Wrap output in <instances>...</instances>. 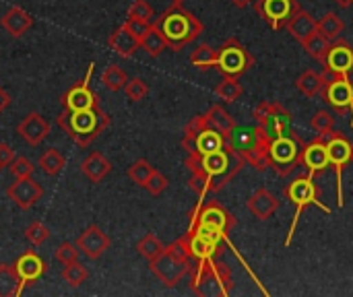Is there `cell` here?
Returning <instances> with one entry per match:
<instances>
[{
  "label": "cell",
  "instance_id": "obj_1",
  "mask_svg": "<svg viewBox=\"0 0 353 297\" xmlns=\"http://www.w3.org/2000/svg\"><path fill=\"white\" fill-rule=\"evenodd\" d=\"M186 170L190 172L188 186L199 194V203L209 192H219L223 186L246 165L244 159L232 149V145L205 153V155H186L184 161Z\"/></svg>",
  "mask_w": 353,
  "mask_h": 297
},
{
  "label": "cell",
  "instance_id": "obj_2",
  "mask_svg": "<svg viewBox=\"0 0 353 297\" xmlns=\"http://www.w3.org/2000/svg\"><path fill=\"white\" fill-rule=\"evenodd\" d=\"M58 126L81 147H89L110 126V116L97 105L87 110H72L58 116Z\"/></svg>",
  "mask_w": 353,
  "mask_h": 297
},
{
  "label": "cell",
  "instance_id": "obj_3",
  "mask_svg": "<svg viewBox=\"0 0 353 297\" xmlns=\"http://www.w3.org/2000/svg\"><path fill=\"white\" fill-rule=\"evenodd\" d=\"M155 23L159 25L161 33L168 39V45L174 52H180L184 45L192 43L201 33H203V23L186 8H182V4H174L163 10V14L159 19H155Z\"/></svg>",
  "mask_w": 353,
  "mask_h": 297
},
{
  "label": "cell",
  "instance_id": "obj_4",
  "mask_svg": "<svg viewBox=\"0 0 353 297\" xmlns=\"http://www.w3.org/2000/svg\"><path fill=\"white\" fill-rule=\"evenodd\" d=\"M271 136L256 124V126H236L230 145L232 149L244 159V163L256 167L259 172H265L269 167V149H271Z\"/></svg>",
  "mask_w": 353,
  "mask_h": 297
},
{
  "label": "cell",
  "instance_id": "obj_5",
  "mask_svg": "<svg viewBox=\"0 0 353 297\" xmlns=\"http://www.w3.org/2000/svg\"><path fill=\"white\" fill-rule=\"evenodd\" d=\"M192 291L196 296L228 297L232 294V273L230 267L217 263L215 256L194 265L192 273Z\"/></svg>",
  "mask_w": 353,
  "mask_h": 297
},
{
  "label": "cell",
  "instance_id": "obj_6",
  "mask_svg": "<svg viewBox=\"0 0 353 297\" xmlns=\"http://www.w3.org/2000/svg\"><path fill=\"white\" fill-rule=\"evenodd\" d=\"M283 196L296 207V213H294V221H292V227H290V234L285 238V246H290L294 242V236H296V229H298V221L302 217V211L308 209V207H319L323 209L325 213H331L329 207L323 205L321 196H319V188L314 184V174H308V176H300L296 178L294 182H290L283 190Z\"/></svg>",
  "mask_w": 353,
  "mask_h": 297
},
{
  "label": "cell",
  "instance_id": "obj_7",
  "mask_svg": "<svg viewBox=\"0 0 353 297\" xmlns=\"http://www.w3.org/2000/svg\"><path fill=\"white\" fill-rule=\"evenodd\" d=\"M230 145V139H225L221 132L211 128L203 116H194L186 128H184V139H182V149L186 155H205L217 149H223Z\"/></svg>",
  "mask_w": 353,
  "mask_h": 297
},
{
  "label": "cell",
  "instance_id": "obj_8",
  "mask_svg": "<svg viewBox=\"0 0 353 297\" xmlns=\"http://www.w3.org/2000/svg\"><path fill=\"white\" fill-rule=\"evenodd\" d=\"M254 66V56L248 52V48L236 39L230 37L225 39V43L217 50V62L215 68L223 74V76H242L246 74L250 68Z\"/></svg>",
  "mask_w": 353,
  "mask_h": 297
},
{
  "label": "cell",
  "instance_id": "obj_9",
  "mask_svg": "<svg viewBox=\"0 0 353 297\" xmlns=\"http://www.w3.org/2000/svg\"><path fill=\"white\" fill-rule=\"evenodd\" d=\"M254 120L271 139L296 134L292 114L277 101H261L254 110Z\"/></svg>",
  "mask_w": 353,
  "mask_h": 297
},
{
  "label": "cell",
  "instance_id": "obj_10",
  "mask_svg": "<svg viewBox=\"0 0 353 297\" xmlns=\"http://www.w3.org/2000/svg\"><path fill=\"white\" fill-rule=\"evenodd\" d=\"M302 149H304V145L296 134L273 139L271 149H269V167H273L277 176L292 174L296 170V165H300Z\"/></svg>",
  "mask_w": 353,
  "mask_h": 297
},
{
  "label": "cell",
  "instance_id": "obj_11",
  "mask_svg": "<svg viewBox=\"0 0 353 297\" xmlns=\"http://www.w3.org/2000/svg\"><path fill=\"white\" fill-rule=\"evenodd\" d=\"M327 149H329V163L335 170L337 176V198L339 207L345 205V194H343V172L353 161V145L352 141L341 134V132H331L327 136Z\"/></svg>",
  "mask_w": 353,
  "mask_h": 297
},
{
  "label": "cell",
  "instance_id": "obj_12",
  "mask_svg": "<svg viewBox=\"0 0 353 297\" xmlns=\"http://www.w3.org/2000/svg\"><path fill=\"white\" fill-rule=\"evenodd\" d=\"M151 265V273L165 285V287H176L190 271H192V260H184V258H178L174 252L165 250L149 263Z\"/></svg>",
  "mask_w": 353,
  "mask_h": 297
},
{
  "label": "cell",
  "instance_id": "obj_13",
  "mask_svg": "<svg viewBox=\"0 0 353 297\" xmlns=\"http://www.w3.org/2000/svg\"><path fill=\"white\" fill-rule=\"evenodd\" d=\"M298 8H302L298 0H256L254 2V10L273 31H281L283 27H288L290 19L294 17Z\"/></svg>",
  "mask_w": 353,
  "mask_h": 297
},
{
  "label": "cell",
  "instance_id": "obj_14",
  "mask_svg": "<svg viewBox=\"0 0 353 297\" xmlns=\"http://www.w3.org/2000/svg\"><path fill=\"white\" fill-rule=\"evenodd\" d=\"M321 95L337 114L353 112V85L347 74H331Z\"/></svg>",
  "mask_w": 353,
  "mask_h": 297
},
{
  "label": "cell",
  "instance_id": "obj_15",
  "mask_svg": "<svg viewBox=\"0 0 353 297\" xmlns=\"http://www.w3.org/2000/svg\"><path fill=\"white\" fill-rule=\"evenodd\" d=\"M190 223L211 225V227L223 232L225 236H230V232H232L234 225H236V219H234V215H232L225 207H221L219 203L211 201V203H207V205H203V203L196 205Z\"/></svg>",
  "mask_w": 353,
  "mask_h": 297
},
{
  "label": "cell",
  "instance_id": "obj_16",
  "mask_svg": "<svg viewBox=\"0 0 353 297\" xmlns=\"http://www.w3.org/2000/svg\"><path fill=\"white\" fill-rule=\"evenodd\" d=\"M91 72H93V64H89L85 79L79 81L77 85H72V87L62 95V101H60V103H62V110L72 112V110H87V107H97V105H99L97 95H95V93L91 91V87H89Z\"/></svg>",
  "mask_w": 353,
  "mask_h": 297
},
{
  "label": "cell",
  "instance_id": "obj_17",
  "mask_svg": "<svg viewBox=\"0 0 353 297\" xmlns=\"http://www.w3.org/2000/svg\"><path fill=\"white\" fill-rule=\"evenodd\" d=\"M145 29V27H143ZM141 27H137L134 23L126 21L122 23L118 29L112 31L110 39H108V45L122 58H130L139 48H141Z\"/></svg>",
  "mask_w": 353,
  "mask_h": 297
},
{
  "label": "cell",
  "instance_id": "obj_18",
  "mask_svg": "<svg viewBox=\"0 0 353 297\" xmlns=\"http://www.w3.org/2000/svg\"><path fill=\"white\" fill-rule=\"evenodd\" d=\"M6 196L19 209L27 211L43 196V188L33 178H14V184H10L6 190Z\"/></svg>",
  "mask_w": 353,
  "mask_h": 297
},
{
  "label": "cell",
  "instance_id": "obj_19",
  "mask_svg": "<svg viewBox=\"0 0 353 297\" xmlns=\"http://www.w3.org/2000/svg\"><path fill=\"white\" fill-rule=\"evenodd\" d=\"M110 238L103 234L101 227L97 225H89L87 229L81 232V236L77 238V248L91 260L101 258L108 250H110Z\"/></svg>",
  "mask_w": 353,
  "mask_h": 297
},
{
  "label": "cell",
  "instance_id": "obj_20",
  "mask_svg": "<svg viewBox=\"0 0 353 297\" xmlns=\"http://www.w3.org/2000/svg\"><path fill=\"white\" fill-rule=\"evenodd\" d=\"M323 64L331 74H350L353 70V48L343 37H337Z\"/></svg>",
  "mask_w": 353,
  "mask_h": 297
},
{
  "label": "cell",
  "instance_id": "obj_21",
  "mask_svg": "<svg viewBox=\"0 0 353 297\" xmlns=\"http://www.w3.org/2000/svg\"><path fill=\"white\" fill-rule=\"evenodd\" d=\"M17 134H19L27 145L37 147V145L50 134V122H48L41 114L31 112V114H27V116L19 122Z\"/></svg>",
  "mask_w": 353,
  "mask_h": 297
},
{
  "label": "cell",
  "instance_id": "obj_22",
  "mask_svg": "<svg viewBox=\"0 0 353 297\" xmlns=\"http://www.w3.org/2000/svg\"><path fill=\"white\" fill-rule=\"evenodd\" d=\"M300 163H304L308 167V174H319L325 172L331 163H329V149H327V141L323 136L316 134L314 141H310L308 145H304L302 149V159Z\"/></svg>",
  "mask_w": 353,
  "mask_h": 297
},
{
  "label": "cell",
  "instance_id": "obj_23",
  "mask_svg": "<svg viewBox=\"0 0 353 297\" xmlns=\"http://www.w3.org/2000/svg\"><path fill=\"white\" fill-rule=\"evenodd\" d=\"M279 205H281V201H279L273 192H269L267 188H259V190L248 198L246 209H248L250 215L256 217L259 221H267V219H271V217L279 211Z\"/></svg>",
  "mask_w": 353,
  "mask_h": 297
},
{
  "label": "cell",
  "instance_id": "obj_24",
  "mask_svg": "<svg viewBox=\"0 0 353 297\" xmlns=\"http://www.w3.org/2000/svg\"><path fill=\"white\" fill-rule=\"evenodd\" d=\"M14 269H17V273H19L21 285L25 287V285L35 283L37 279L43 277V273H46V263H43V258H41L37 252L29 250V252H25V254H21V256L17 258Z\"/></svg>",
  "mask_w": 353,
  "mask_h": 297
},
{
  "label": "cell",
  "instance_id": "obj_25",
  "mask_svg": "<svg viewBox=\"0 0 353 297\" xmlns=\"http://www.w3.org/2000/svg\"><path fill=\"white\" fill-rule=\"evenodd\" d=\"M0 25H2V29H4L8 35L21 37V35H25V33L31 29L33 19H31V14L25 12L21 6H10V8L2 14Z\"/></svg>",
  "mask_w": 353,
  "mask_h": 297
},
{
  "label": "cell",
  "instance_id": "obj_26",
  "mask_svg": "<svg viewBox=\"0 0 353 297\" xmlns=\"http://www.w3.org/2000/svg\"><path fill=\"white\" fill-rule=\"evenodd\" d=\"M288 31L292 33L294 39L304 43L314 31H319V19H314L308 10L298 8L294 12V17L290 19V23H288Z\"/></svg>",
  "mask_w": 353,
  "mask_h": 297
},
{
  "label": "cell",
  "instance_id": "obj_27",
  "mask_svg": "<svg viewBox=\"0 0 353 297\" xmlns=\"http://www.w3.org/2000/svg\"><path fill=\"white\" fill-rule=\"evenodd\" d=\"M329 76L331 72L325 70V72H316V70H304L298 81H296V87L298 91L304 95V97H316L323 93L325 85L329 83Z\"/></svg>",
  "mask_w": 353,
  "mask_h": 297
},
{
  "label": "cell",
  "instance_id": "obj_28",
  "mask_svg": "<svg viewBox=\"0 0 353 297\" xmlns=\"http://www.w3.org/2000/svg\"><path fill=\"white\" fill-rule=\"evenodd\" d=\"M141 48H143L149 56H153V58L161 56L163 50L170 48L165 35L161 33V29H159V25H157L155 21H153L151 25H147V27L141 31Z\"/></svg>",
  "mask_w": 353,
  "mask_h": 297
},
{
  "label": "cell",
  "instance_id": "obj_29",
  "mask_svg": "<svg viewBox=\"0 0 353 297\" xmlns=\"http://www.w3.org/2000/svg\"><path fill=\"white\" fill-rule=\"evenodd\" d=\"M110 170H112V163L108 161V157L103 155V153H99V151H93L85 161H83V165H81V172L91 180V182H101L108 174H110Z\"/></svg>",
  "mask_w": 353,
  "mask_h": 297
},
{
  "label": "cell",
  "instance_id": "obj_30",
  "mask_svg": "<svg viewBox=\"0 0 353 297\" xmlns=\"http://www.w3.org/2000/svg\"><path fill=\"white\" fill-rule=\"evenodd\" d=\"M205 120H207V124H209L211 128H215L217 132H221L225 139H230L232 132H234V128L238 126V124L234 122V118L228 114V110L221 107L219 103H215V105L205 114Z\"/></svg>",
  "mask_w": 353,
  "mask_h": 297
},
{
  "label": "cell",
  "instance_id": "obj_31",
  "mask_svg": "<svg viewBox=\"0 0 353 297\" xmlns=\"http://www.w3.org/2000/svg\"><path fill=\"white\" fill-rule=\"evenodd\" d=\"M188 238V246H190V252H192V258H194V265L196 263H203L207 258H213L219 250V244H213L209 240H205L203 236L194 234V232H186L184 234Z\"/></svg>",
  "mask_w": 353,
  "mask_h": 297
},
{
  "label": "cell",
  "instance_id": "obj_32",
  "mask_svg": "<svg viewBox=\"0 0 353 297\" xmlns=\"http://www.w3.org/2000/svg\"><path fill=\"white\" fill-rule=\"evenodd\" d=\"M21 291L23 285L14 265H0V297H17L21 296Z\"/></svg>",
  "mask_w": 353,
  "mask_h": 297
},
{
  "label": "cell",
  "instance_id": "obj_33",
  "mask_svg": "<svg viewBox=\"0 0 353 297\" xmlns=\"http://www.w3.org/2000/svg\"><path fill=\"white\" fill-rule=\"evenodd\" d=\"M215 93H217V97H219L221 101L234 103V101H238V99L244 95V87H242V83L238 81V76H223V79L217 83Z\"/></svg>",
  "mask_w": 353,
  "mask_h": 297
},
{
  "label": "cell",
  "instance_id": "obj_34",
  "mask_svg": "<svg viewBox=\"0 0 353 297\" xmlns=\"http://www.w3.org/2000/svg\"><path fill=\"white\" fill-rule=\"evenodd\" d=\"M302 45L310 54V58H314L319 62H325V58H327V54L331 50V39L327 35H323L321 31H314Z\"/></svg>",
  "mask_w": 353,
  "mask_h": 297
},
{
  "label": "cell",
  "instance_id": "obj_35",
  "mask_svg": "<svg viewBox=\"0 0 353 297\" xmlns=\"http://www.w3.org/2000/svg\"><path fill=\"white\" fill-rule=\"evenodd\" d=\"M64 157H62V153L58 151V149H48V151H43L41 153V157H39V167H41V172L46 174V176H50V178H54V176H58L60 172H62V167H64Z\"/></svg>",
  "mask_w": 353,
  "mask_h": 297
},
{
  "label": "cell",
  "instance_id": "obj_36",
  "mask_svg": "<svg viewBox=\"0 0 353 297\" xmlns=\"http://www.w3.org/2000/svg\"><path fill=\"white\" fill-rule=\"evenodd\" d=\"M319 31L323 35H327L331 41H335L337 37L343 35L345 31V23L341 17H337V12H327L323 19H319Z\"/></svg>",
  "mask_w": 353,
  "mask_h": 297
},
{
  "label": "cell",
  "instance_id": "obj_37",
  "mask_svg": "<svg viewBox=\"0 0 353 297\" xmlns=\"http://www.w3.org/2000/svg\"><path fill=\"white\" fill-rule=\"evenodd\" d=\"M128 21L137 27H147L153 23V8L147 0H134L128 8Z\"/></svg>",
  "mask_w": 353,
  "mask_h": 297
},
{
  "label": "cell",
  "instance_id": "obj_38",
  "mask_svg": "<svg viewBox=\"0 0 353 297\" xmlns=\"http://www.w3.org/2000/svg\"><path fill=\"white\" fill-rule=\"evenodd\" d=\"M190 62L201 68V70H209V68H215V62H217V50H213L209 43H201L192 54H190Z\"/></svg>",
  "mask_w": 353,
  "mask_h": 297
},
{
  "label": "cell",
  "instance_id": "obj_39",
  "mask_svg": "<svg viewBox=\"0 0 353 297\" xmlns=\"http://www.w3.org/2000/svg\"><path fill=\"white\" fill-rule=\"evenodd\" d=\"M163 250H165V246L161 244V240H159L155 234H147V236L141 238L139 244H137V252H139L143 258H147L149 263L155 260Z\"/></svg>",
  "mask_w": 353,
  "mask_h": 297
},
{
  "label": "cell",
  "instance_id": "obj_40",
  "mask_svg": "<svg viewBox=\"0 0 353 297\" xmlns=\"http://www.w3.org/2000/svg\"><path fill=\"white\" fill-rule=\"evenodd\" d=\"M126 81H128V76H126V72L118 64H110L105 68L103 76H101V83L105 85V89L108 91H114V93L116 91H122L124 85H126Z\"/></svg>",
  "mask_w": 353,
  "mask_h": 297
},
{
  "label": "cell",
  "instance_id": "obj_41",
  "mask_svg": "<svg viewBox=\"0 0 353 297\" xmlns=\"http://www.w3.org/2000/svg\"><path fill=\"white\" fill-rule=\"evenodd\" d=\"M153 172H155V167H153L147 159H139V161H134V163L126 170V176H128L137 186H143V188H145V184H147V180L151 178Z\"/></svg>",
  "mask_w": 353,
  "mask_h": 297
},
{
  "label": "cell",
  "instance_id": "obj_42",
  "mask_svg": "<svg viewBox=\"0 0 353 297\" xmlns=\"http://www.w3.org/2000/svg\"><path fill=\"white\" fill-rule=\"evenodd\" d=\"M310 126H312V130H314L319 136L327 139V136L333 132L335 118H333V114H331L329 110H319V112L312 116V122H310Z\"/></svg>",
  "mask_w": 353,
  "mask_h": 297
},
{
  "label": "cell",
  "instance_id": "obj_43",
  "mask_svg": "<svg viewBox=\"0 0 353 297\" xmlns=\"http://www.w3.org/2000/svg\"><path fill=\"white\" fill-rule=\"evenodd\" d=\"M62 279H64V283H68L70 287H81V285L89 279V273H87V269H85L81 263H70V265L64 267Z\"/></svg>",
  "mask_w": 353,
  "mask_h": 297
},
{
  "label": "cell",
  "instance_id": "obj_44",
  "mask_svg": "<svg viewBox=\"0 0 353 297\" xmlns=\"http://www.w3.org/2000/svg\"><path fill=\"white\" fill-rule=\"evenodd\" d=\"M124 93H126V97H128L130 101H143V99L149 95V85H147L143 79L134 76V79L126 81V85H124Z\"/></svg>",
  "mask_w": 353,
  "mask_h": 297
},
{
  "label": "cell",
  "instance_id": "obj_45",
  "mask_svg": "<svg viewBox=\"0 0 353 297\" xmlns=\"http://www.w3.org/2000/svg\"><path fill=\"white\" fill-rule=\"evenodd\" d=\"M48 238H50V229L41 221H33L31 225L25 227V240L31 242V246H41L43 242H48Z\"/></svg>",
  "mask_w": 353,
  "mask_h": 297
},
{
  "label": "cell",
  "instance_id": "obj_46",
  "mask_svg": "<svg viewBox=\"0 0 353 297\" xmlns=\"http://www.w3.org/2000/svg\"><path fill=\"white\" fill-rule=\"evenodd\" d=\"M77 256H79V248H77V244H70V242L60 244V246L56 248V252H54V258H56L62 267H66V265H70V263H77Z\"/></svg>",
  "mask_w": 353,
  "mask_h": 297
},
{
  "label": "cell",
  "instance_id": "obj_47",
  "mask_svg": "<svg viewBox=\"0 0 353 297\" xmlns=\"http://www.w3.org/2000/svg\"><path fill=\"white\" fill-rule=\"evenodd\" d=\"M168 178L161 174V172H153L151 174V178L147 180V184H145V188H147V192L151 194V196H159V194H163L165 192V188H168Z\"/></svg>",
  "mask_w": 353,
  "mask_h": 297
},
{
  "label": "cell",
  "instance_id": "obj_48",
  "mask_svg": "<svg viewBox=\"0 0 353 297\" xmlns=\"http://www.w3.org/2000/svg\"><path fill=\"white\" fill-rule=\"evenodd\" d=\"M33 163L27 157H14L10 161V174L14 178H31L33 176Z\"/></svg>",
  "mask_w": 353,
  "mask_h": 297
},
{
  "label": "cell",
  "instance_id": "obj_49",
  "mask_svg": "<svg viewBox=\"0 0 353 297\" xmlns=\"http://www.w3.org/2000/svg\"><path fill=\"white\" fill-rule=\"evenodd\" d=\"M14 159V151L10 149V145L6 143H0V170L10 165V161Z\"/></svg>",
  "mask_w": 353,
  "mask_h": 297
},
{
  "label": "cell",
  "instance_id": "obj_50",
  "mask_svg": "<svg viewBox=\"0 0 353 297\" xmlns=\"http://www.w3.org/2000/svg\"><path fill=\"white\" fill-rule=\"evenodd\" d=\"M8 105H10V95L0 87V114H2Z\"/></svg>",
  "mask_w": 353,
  "mask_h": 297
},
{
  "label": "cell",
  "instance_id": "obj_51",
  "mask_svg": "<svg viewBox=\"0 0 353 297\" xmlns=\"http://www.w3.org/2000/svg\"><path fill=\"white\" fill-rule=\"evenodd\" d=\"M234 6H238V8H246V6H250V2L252 0H230Z\"/></svg>",
  "mask_w": 353,
  "mask_h": 297
},
{
  "label": "cell",
  "instance_id": "obj_52",
  "mask_svg": "<svg viewBox=\"0 0 353 297\" xmlns=\"http://www.w3.org/2000/svg\"><path fill=\"white\" fill-rule=\"evenodd\" d=\"M335 2H337L341 8H350V6L353 4V0H335Z\"/></svg>",
  "mask_w": 353,
  "mask_h": 297
},
{
  "label": "cell",
  "instance_id": "obj_53",
  "mask_svg": "<svg viewBox=\"0 0 353 297\" xmlns=\"http://www.w3.org/2000/svg\"><path fill=\"white\" fill-rule=\"evenodd\" d=\"M172 2H174V4H182L184 0H172Z\"/></svg>",
  "mask_w": 353,
  "mask_h": 297
},
{
  "label": "cell",
  "instance_id": "obj_54",
  "mask_svg": "<svg viewBox=\"0 0 353 297\" xmlns=\"http://www.w3.org/2000/svg\"><path fill=\"white\" fill-rule=\"evenodd\" d=\"M352 126H353V118H352Z\"/></svg>",
  "mask_w": 353,
  "mask_h": 297
}]
</instances>
